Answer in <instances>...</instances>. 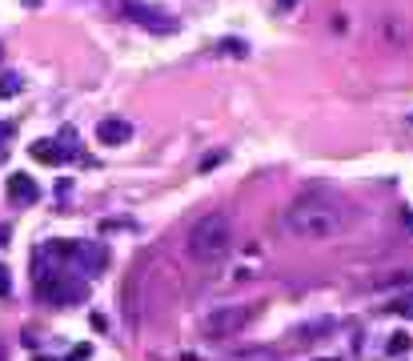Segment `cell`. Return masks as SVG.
Here are the masks:
<instances>
[{
	"label": "cell",
	"mask_w": 413,
	"mask_h": 361,
	"mask_svg": "<svg viewBox=\"0 0 413 361\" xmlns=\"http://www.w3.org/2000/svg\"><path fill=\"white\" fill-rule=\"evenodd\" d=\"M8 289H13V277H8L4 265H0V297H8Z\"/></svg>",
	"instance_id": "15"
},
{
	"label": "cell",
	"mask_w": 413,
	"mask_h": 361,
	"mask_svg": "<svg viewBox=\"0 0 413 361\" xmlns=\"http://www.w3.org/2000/svg\"><path fill=\"white\" fill-rule=\"evenodd\" d=\"M217 49L229 52V57H245V52H249V45H245V40H237V37H225L221 45H217Z\"/></svg>",
	"instance_id": "10"
},
{
	"label": "cell",
	"mask_w": 413,
	"mask_h": 361,
	"mask_svg": "<svg viewBox=\"0 0 413 361\" xmlns=\"http://www.w3.org/2000/svg\"><path fill=\"white\" fill-rule=\"evenodd\" d=\"M405 225H409V229H413V217H409V213H405Z\"/></svg>",
	"instance_id": "17"
},
{
	"label": "cell",
	"mask_w": 413,
	"mask_h": 361,
	"mask_svg": "<svg viewBox=\"0 0 413 361\" xmlns=\"http://www.w3.org/2000/svg\"><path fill=\"white\" fill-rule=\"evenodd\" d=\"M20 88H25L20 73H4V76H0V97H4V100H13L16 93H20Z\"/></svg>",
	"instance_id": "8"
},
{
	"label": "cell",
	"mask_w": 413,
	"mask_h": 361,
	"mask_svg": "<svg viewBox=\"0 0 413 361\" xmlns=\"http://www.w3.org/2000/svg\"><path fill=\"white\" fill-rule=\"evenodd\" d=\"M28 153H32V161H40V165H61L64 161V153H61L56 141H32Z\"/></svg>",
	"instance_id": "7"
},
{
	"label": "cell",
	"mask_w": 413,
	"mask_h": 361,
	"mask_svg": "<svg viewBox=\"0 0 413 361\" xmlns=\"http://www.w3.org/2000/svg\"><path fill=\"white\" fill-rule=\"evenodd\" d=\"M233 361H277V349H245V353H233Z\"/></svg>",
	"instance_id": "9"
},
{
	"label": "cell",
	"mask_w": 413,
	"mask_h": 361,
	"mask_svg": "<svg viewBox=\"0 0 413 361\" xmlns=\"http://www.w3.org/2000/svg\"><path fill=\"white\" fill-rule=\"evenodd\" d=\"M8 201H13V205H37V201H40L37 181H32V177H25V173L8 177Z\"/></svg>",
	"instance_id": "5"
},
{
	"label": "cell",
	"mask_w": 413,
	"mask_h": 361,
	"mask_svg": "<svg viewBox=\"0 0 413 361\" xmlns=\"http://www.w3.org/2000/svg\"><path fill=\"white\" fill-rule=\"evenodd\" d=\"M61 153L64 157H76V133L73 129H61Z\"/></svg>",
	"instance_id": "11"
},
{
	"label": "cell",
	"mask_w": 413,
	"mask_h": 361,
	"mask_svg": "<svg viewBox=\"0 0 413 361\" xmlns=\"http://www.w3.org/2000/svg\"><path fill=\"white\" fill-rule=\"evenodd\" d=\"M253 313L257 309H249V305H221V309L209 313L205 333L209 337H233V333H241V329L253 321Z\"/></svg>",
	"instance_id": "4"
},
{
	"label": "cell",
	"mask_w": 413,
	"mask_h": 361,
	"mask_svg": "<svg viewBox=\"0 0 413 361\" xmlns=\"http://www.w3.org/2000/svg\"><path fill=\"white\" fill-rule=\"evenodd\" d=\"M401 349H409V337H405V333H393V341H389V353H401Z\"/></svg>",
	"instance_id": "13"
},
{
	"label": "cell",
	"mask_w": 413,
	"mask_h": 361,
	"mask_svg": "<svg viewBox=\"0 0 413 361\" xmlns=\"http://www.w3.org/2000/svg\"><path fill=\"white\" fill-rule=\"evenodd\" d=\"M37 361H49V357H37Z\"/></svg>",
	"instance_id": "19"
},
{
	"label": "cell",
	"mask_w": 413,
	"mask_h": 361,
	"mask_svg": "<svg viewBox=\"0 0 413 361\" xmlns=\"http://www.w3.org/2000/svg\"><path fill=\"white\" fill-rule=\"evenodd\" d=\"M0 57H4V52H0Z\"/></svg>",
	"instance_id": "21"
},
{
	"label": "cell",
	"mask_w": 413,
	"mask_h": 361,
	"mask_svg": "<svg viewBox=\"0 0 413 361\" xmlns=\"http://www.w3.org/2000/svg\"><path fill=\"white\" fill-rule=\"evenodd\" d=\"M181 361H200L197 353H181Z\"/></svg>",
	"instance_id": "16"
},
{
	"label": "cell",
	"mask_w": 413,
	"mask_h": 361,
	"mask_svg": "<svg viewBox=\"0 0 413 361\" xmlns=\"http://www.w3.org/2000/svg\"><path fill=\"white\" fill-rule=\"evenodd\" d=\"M116 13L125 16V20H133L137 28H149V32H176L181 28V20H176L169 8H161V4H145V0H116Z\"/></svg>",
	"instance_id": "3"
},
{
	"label": "cell",
	"mask_w": 413,
	"mask_h": 361,
	"mask_svg": "<svg viewBox=\"0 0 413 361\" xmlns=\"http://www.w3.org/2000/svg\"><path fill=\"white\" fill-rule=\"evenodd\" d=\"M393 313H401V317H413V297H401L397 305H393Z\"/></svg>",
	"instance_id": "14"
},
{
	"label": "cell",
	"mask_w": 413,
	"mask_h": 361,
	"mask_svg": "<svg viewBox=\"0 0 413 361\" xmlns=\"http://www.w3.org/2000/svg\"><path fill=\"white\" fill-rule=\"evenodd\" d=\"M128 137H133V125H128V121L109 117V121H100V125H97V141H100V145H125Z\"/></svg>",
	"instance_id": "6"
},
{
	"label": "cell",
	"mask_w": 413,
	"mask_h": 361,
	"mask_svg": "<svg viewBox=\"0 0 413 361\" xmlns=\"http://www.w3.org/2000/svg\"><path fill=\"white\" fill-rule=\"evenodd\" d=\"M281 4H293V0H281Z\"/></svg>",
	"instance_id": "18"
},
{
	"label": "cell",
	"mask_w": 413,
	"mask_h": 361,
	"mask_svg": "<svg viewBox=\"0 0 413 361\" xmlns=\"http://www.w3.org/2000/svg\"><path fill=\"white\" fill-rule=\"evenodd\" d=\"M325 361H333V357H325Z\"/></svg>",
	"instance_id": "20"
},
{
	"label": "cell",
	"mask_w": 413,
	"mask_h": 361,
	"mask_svg": "<svg viewBox=\"0 0 413 361\" xmlns=\"http://www.w3.org/2000/svg\"><path fill=\"white\" fill-rule=\"evenodd\" d=\"M357 213L337 197H325V193H313V197L293 201L281 217H277V229L293 241H329V237L345 233L353 225Z\"/></svg>",
	"instance_id": "1"
},
{
	"label": "cell",
	"mask_w": 413,
	"mask_h": 361,
	"mask_svg": "<svg viewBox=\"0 0 413 361\" xmlns=\"http://www.w3.org/2000/svg\"><path fill=\"white\" fill-rule=\"evenodd\" d=\"M185 249H188L193 261H205V265L225 261L229 249H233V229H229V217H225V213H205V217L188 229Z\"/></svg>",
	"instance_id": "2"
},
{
	"label": "cell",
	"mask_w": 413,
	"mask_h": 361,
	"mask_svg": "<svg viewBox=\"0 0 413 361\" xmlns=\"http://www.w3.org/2000/svg\"><path fill=\"white\" fill-rule=\"evenodd\" d=\"M92 357V345H73V353H68V361H88Z\"/></svg>",
	"instance_id": "12"
}]
</instances>
